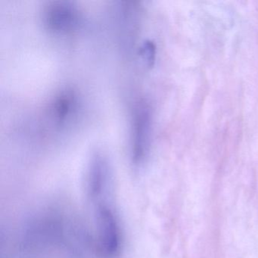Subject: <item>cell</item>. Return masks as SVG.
Listing matches in <instances>:
<instances>
[{"label":"cell","instance_id":"1","mask_svg":"<svg viewBox=\"0 0 258 258\" xmlns=\"http://www.w3.org/2000/svg\"><path fill=\"white\" fill-rule=\"evenodd\" d=\"M152 134V108L147 101L138 99L131 108L130 125V156L135 170H141L147 161Z\"/></svg>","mask_w":258,"mask_h":258},{"label":"cell","instance_id":"2","mask_svg":"<svg viewBox=\"0 0 258 258\" xmlns=\"http://www.w3.org/2000/svg\"><path fill=\"white\" fill-rule=\"evenodd\" d=\"M98 245L104 256L112 258L120 252L121 232L117 216L108 198L93 202Z\"/></svg>","mask_w":258,"mask_h":258},{"label":"cell","instance_id":"3","mask_svg":"<svg viewBox=\"0 0 258 258\" xmlns=\"http://www.w3.org/2000/svg\"><path fill=\"white\" fill-rule=\"evenodd\" d=\"M43 21L48 31L64 34L76 28L79 21L76 9L67 2H54L45 8Z\"/></svg>","mask_w":258,"mask_h":258},{"label":"cell","instance_id":"4","mask_svg":"<svg viewBox=\"0 0 258 258\" xmlns=\"http://www.w3.org/2000/svg\"><path fill=\"white\" fill-rule=\"evenodd\" d=\"M140 56L148 66H152L155 61V46L151 41H146L140 49Z\"/></svg>","mask_w":258,"mask_h":258}]
</instances>
